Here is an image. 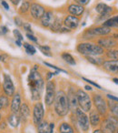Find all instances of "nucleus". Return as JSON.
<instances>
[{
	"label": "nucleus",
	"instance_id": "a19ab883",
	"mask_svg": "<svg viewBox=\"0 0 118 133\" xmlns=\"http://www.w3.org/2000/svg\"><path fill=\"white\" fill-rule=\"evenodd\" d=\"M26 37H28V39H30V40L34 41V42H37L36 37H35V36L33 35V34H31V33H27V34H26Z\"/></svg>",
	"mask_w": 118,
	"mask_h": 133
},
{
	"label": "nucleus",
	"instance_id": "e433bc0d",
	"mask_svg": "<svg viewBox=\"0 0 118 133\" xmlns=\"http://www.w3.org/2000/svg\"><path fill=\"white\" fill-rule=\"evenodd\" d=\"M83 80H85V81H86L88 84H91V85L94 86V87L97 88L98 89H102L101 86H99L97 83H95V82H94V81H93V80H90V79H88V78H83Z\"/></svg>",
	"mask_w": 118,
	"mask_h": 133
},
{
	"label": "nucleus",
	"instance_id": "49530a36",
	"mask_svg": "<svg viewBox=\"0 0 118 133\" xmlns=\"http://www.w3.org/2000/svg\"><path fill=\"white\" fill-rule=\"evenodd\" d=\"M1 29H2V33L3 34L8 33V28H6V26H1Z\"/></svg>",
	"mask_w": 118,
	"mask_h": 133
},
{
	"label": "nucleus",
	"instance_id": "7c9ffc66",
	"mask_svg": "<svg viewBox=\"0 0 118 133\" xmlns=\"http://www.w3.org/2000/svg\"><path fill=\"white\" fill-rule=\"evenodd\" d=\"M62 58H63L67 64L71 65V66H75V65L76 64L75 58L69 53H63L62 54Z\"/></svg>",
	"mask_w": 118,
	"mask_h": 133
},
{
	"label": "nucleus",
	"instance_id": "2eb2a0df",
	"mask_svg": "<svg viewBox=\"0 0 118 133\" xmlns=\"http://www.w3.org/2000/svg\"><path fill=\"white\" fill-rule=\"evenodd\" d=\"M64 24H65V28H69V29H75L79 25V19L77 17H75V16H67L65 18Z\"/></svg>",
	"mask_w": 118,
	"mask_h": 133
},
{
	"label": "nucleus",
	"instance_id": "4be33fe9",
	"mask_svg": "<svg viewBox=\"0 0 118 133\" xmlns=\"http://www.w3.org/2000/svg\"><path fill=\"white\" fill-rule=\"evenodd\" d=\"M19 116H20V118L23 122H26L30 116V109L26 103L22 104L21 105V108L19 109Z\"/></svg>",
	"mask_w": 118,
	"mask_h": 133
},
{
	"label": "nucleus",
	"instance_id": "7ed1b4c3",
	"mask_svg": "<svg viewBox=\"0 0 118 133\" xmlns=\"http://www.w3.org/2000/svg\"><path fill=\"white\" fill-rule=\"evenodd\" d=\"M77 51L84 56H100L105 53V49L99 45L93 43H80L77 46Z\"/></svg>",
	"mask_w": 118,
	"mask_h": 133
},
{
	"label": "nucleus",
	"instance_id": "f8f14e48",
	"mask_svg": "<svg viewBox=\"0 0 118 133\" xmlns=\"http://www.w3.org/2000/svg\"><path fill=\"white\" fill-rule=\"evenodd\" d=\"M103 69H105L106 72L110 73V74H117L118 73V60H105L104 61Z\"/></svg>",
	"mask_w": 118,
	"mask_h": 133
},
{
	"label": "nucleus",
	"instance_id": "2f4dec72",
	"mask_svg": "<svg viewBox=\"0 0 118 133\" xmlns=\"http://www.w3.org/2000/svg\"><path fill=\"white\" fill-rule=\"evenodd\" d=\"M24 48H26V51L27 52V54H29V55H34V54H35V48H34L32 45L28 44V43H24Z\"/></svg>",
	"mask_w": 118,
	"mask_h": 133
},
{
	"label": "nucleus",
	"instance_id": "aec40b11",
	"mask_svg": "<svg viewBox=\"0 0 118 133\" xmlns=\"http://www.w3.org/2000/svg\"><path fill=\"white\" fill-rule=\"evenodd\" d=\"M55 18H54V15L51 11L45 12L44 16L41 17V24L45 28H48L51 26V24L54 22Z\"/></svg>",
	"mask_w": 118,
	"mask_h": 133
},
{
	"label": "nucleus",
	"instance_id": "5701e85b",
	"mask_svg": "<svg viewBox=\"0 0 118 133\" xmlns=\"http://www.w3.org/2000/svg\"><path fill=\"white\" fill-rule=\"evenodd\" d=\"M6 119H8V124L13 128L18 127L19 123H20V121H21V118H20L19 114H17V113H14V112H12L10 115H8V118H6Z\"/></svg>",
	"mask_w": 118,
	"mask_h": 133
},
{
	"label": "nucleus",
	"instance_id": "1a4fd4ad",
	"mask_svg": "<svg viewBox=\"0 0 118 133\" xmlns=\"http://www.w3.org/2000/svg\"><path fill=\"white\" fill-rule=\"evenodd\" d=\"M45 115V109L44 106L42 103L38 102L34 106L33 109V121L35 125H38L41 121H43V118Z\"/></svg>",
	"mask_w": 118,
	"mask_h": 133
},
{
	"label": "nucleus",
	"instance_id": "473e14b6",
	"mask_svg": "<svg viewBox=\"0 0 118 133\" xmlns=\"http://www.w3.org/2000/svg\"><path fill=\"white\" fill-rule=\"evenodd\" d=\"M38 48L39 49L41 50V52H42L44 55L47 56V57H52L51 53H49L50 52V48L47 46H40V45H38Z\"/></svg>",
	"mask_w": 118,
	"mask_h": 133
},
{
	"label": "nucleus",
	"instance_id": "3c124183",
	"mask_svg": "<svg viewBox=\"0 0 118 133\" xmlns=\"http://www.w3.org/2000/svg\"><path fill=\"white\" fill-rule=\"evenodd\" d=\"M113 81H114V83H115V84H117V85H118V78H113Z\"/></svg>",
	"mask_w": 118,
	"mask_h": 133
},
{
	"label": "nucleus",
	"instance_id": "603ef678",
	"mask_svg": "<svg viewBox=\"0 0 118 133\" xmlns=\"http://www.w3.org/2000/svg\"><path fill=\"white\" fill-rule=\"evenodd\" d=\"M85 89H86V90H92V87H90V86H85Z\"/></svg>",
	"mask_w": 118,
	"mask_h": 133
},
{
	"label": "nucleus",
	"instance_id": "864d4df0",
	"mask_svg": "<svg viewBox=\"0 0 118 133\" xmlns=\"http://www.w3.org/2000/svg\"><path fill=\"white\" fill-rule=\"evenodd\" d=\"M0 61H3V62H4V61H5L4 57H3V56H0Z\"/></svg>",
	"mask_w": 118,
	"mask_h": 133
},
{
	"label": "nucleus",
	"instance_id": "b1692460",
	"mask_svg": "<svg viewBox=\"0 0 118 133\" xmlns=\"http://www.w3.org/2000/svg\"><path fill=\"white\" fill-rule=\"evenodd\" d=\"M102 26H107V28H118V15L117 16H114L113 17H110L108 18L107 20H105V22L103 23Z\"/></svg>",
	"mask_w": 118,
	"mask_h": 133
},
{
	"label": "nucleus",
	"instance_id": "de8ad7c7",
	"mask_svg": "<svg viewBox=\"0 0 118 133\" xmlns=\"http://www.w3.org/2000/svg\"><path fill=\"white\" fill-rule=\"evenodd\" d=\"M10 1H11L14 5H17L19 2H20V0H10Z\"/></svg>",
	"mask_w": 118,
	"mask_h": 133
},
{
	"label": "nucleus",
	"instance_id": "58836bf2",
	"mask_svg": "<svg viewBox=\"0 0 118 133\" xmlns=\"http://www.w3.org/2000/svg\"><path fill=\"white\" fill-rule=\"evenodd\" d=\"M23 26H24V29L26 30V31L29 32V33L33 34V31H32V28H31V26H30L28 23H25L24 25H23Z\"/></svg>",
	"mask_w": 118,
	"mask_h": 133
},
{
	"label": "nucleus",
	"instance_id": "423d86ee",
	"mask_svg": "<svg viewBox=\"0 0 118 133\" xmlns=\"http://www.w3.org/2000/svg\"><path fill=\"white\" fill-rule=\"evenodd\" d=\"M93 103H94L95 109L100 113L101 116H105L108 110V104H107L106 100L99 94H95L93 96Z\"/></svg>",
	"mask_w": 118,
	"mask_h": 133
},
{
	"label": "nucleus",
	"instance_id": "bb28decb",
	"mask_svg": "<svg viewBox=\"0 0 118 133\" xmlns=\"http://www.w3.org/2000/svg\"><path fill=\"white\" fill-rule=\"evenodd\" d=\"M108 108L110 109V112L112 113V116L118 118V102L111 101L110 100V102H108Z\"/></svg>",
	"mask_w": 118,
	"mask_h": 133
},
{
	"label": "nucleus",
	"instance_id": "20e7f679",
	"mask_svg": "<svg viewBox=\"0 0 118 133\" xmlns=\"http://www.w3.org/2000/svg\"><path fill=\"white\" fill-rule=\"evenodd\" d=\"M76 97H77V102L79 108L85 112H89L92 109V99L90 96L83 89H78L76 91Z\"/></svg>",
	"mask_w": 118,
	"mask_h": 133
},
{
	"label": "nucleus",
	"instance_id": "c9c22d12",
	"mask_svg": "<svg viewBox=\"0 0 118 133\" xmlns=\"http://www.w3.org/2000/svg\"><path fill=\"white\" fill-rule=\"evenodd\" d=\"M44 64L46 65V66H48L49 68H51V69H55V70L57 71V72H63V73H67L65 72L64 69H59V68H57L56 66H54V65H51V64H49V63H47V62H44Z\"/></svg>",
	"mask_w": 118,
	"mask_h": 133
},
{
	"label": "nucleus",
	"instance_id": "72a5a7b5",
	"mask_svg": "<svg viewBox=\"0 0 118 133\" xmlns=\"http://www.w3.org/2000/svg\"><path fill=\"white\" fill-rule=\"evenodd\" d=\"M28 9H30V4L26 1V2H24L22 5H21L20 8H19V13L24 14V13H26Z\"/></svg>",
	"mask_w": 118,
	"mask_h": 133
},
{
	"label": "nucleus",
	"instance_id": "9b49d317",
	"mask_svg": "<svg viewBox=\"0 0 118 133\" xmlns=\"http://www.w3.org/2000/svg\"><path fill=\"white\" fill-rule=\"evenodd\" d=\"M86 34H88V37H95V36H106L108 34L111 33V28H107L105 26H96V28H91L88 29L86 32Z\"/></svg>",
	"mask_w": 118,
	"mask_h": 133
},
{
	"label": "nucleus",
	"instance_id": "a18cd8bd",
	"mask_svg": "<svg viewBox=\"0 0 118 133\" xmlns=\"http://www.w3.org/2000/svg\"><path fill=\"white\" fill-rule=\"evenodd\" d=\"M54 128H55V124H54V123H50L49 124V132L50 133H53Z\"/></svg>",
	"mask_w": 118,
	"mask_h": 133
},
{
	"label": "nucleus",
	"instance_id": "4d7b16f0",
	"mask_svg": "<svg viewBox=\"0 0 118 133\" xmlns=\"http://www.w3.org/2000/svg\"><path fill=\"white\" fill-rule=\"evenodd\" d=\"M116 133H118V130H117V132H116Z\"/></svg>",
	"mask_w": 118,
	"mask_h": 133
},
{
	"label": "nucleus",
	"instance_id": "9d476101",
	"mask_svg": "<svg viewBox=\"0 0 118 133\" xmlns=\"http://www.w3.org/2000/svg\"><path fill=\"white\" fill-rule=\"evenodd\" d=\"M3 90L8 97H13L15 94V86L13 84L11 78L8 75H4V83H3Z\"/></svg>",
	"mask_w": 118,
	"mask_h": 133
},
{
	"label": "nucleus",
	"instance_id": "412c9836",
	"mask_svg": "<svg viewBox=\"0 0 118 133\" xmlns=\"http://www.w3.org/2000/svg\"><path fill=\"white\" fill-rule=\"evenodd\" d=\"M67 98H68L69 106L70 109H77L78 102H77V97H76V92H75L72 89H69V92L67 93Z\"/></svg>",
	"mask_w": 118,
	"mask_h": 133
},
{
	"label": "nucleus",
	"instance_id": "5fc2aeb1",
	"mask_svg": "<svg viewBox=\"0 0 118 133\" xmlns=\"http://www.w3.org/2000/svg\"><path fill=\"white\" fill-rule=\"evenodd\" d=\"M3 109V106H2V104L0 103V109Z\"/></svg>",
	"mask_w": 118,
	"mask_h": 133
},
{
	"label": "nucleus",
	"instance_id": "6e6d98bb",
	"mask_svg": "<svg viewBox=\"0 0 118 133\" xmlns=\"http://www.w3.org/2000/svg\"><path fill=\"white\" fill-rule=\"evenodd\" d=\"M0 120H1V114H0Z\"/></svg>",
	"mask_w": 118,
	"mask_h": 133
},
{
	"label": "nucleus",
	"instance_id": "c756f323",
	"mask_svg": "<svg viewBox=\"0 0 118 133\" xmlns=\"http://www.w3.org/2000/svg\"><path fill=\"white\" fill-rule=\"evenodd\" d=\"M51 28V30L53 31H59L62 28V22L60 18H55L54 22L51 24V26H49Z\"/></svg>",
	"mask_w": 118,
	"mask_h": 133
},
{
	"label": "nucleus",
	"instance_id": "c03bdc74",
	"mask_svg": "<svg viewBox=\"0 0 118 133\" xmlns=\"http://www.w3.org/2000/svg\"><path fill=\"white\" fill-rule=\"evenodd\" d=\"M1 4H2V6L5 8V9L6 10H8L9 9V6L8 5V3L6 2V1H4V0H2V2H1Z\"/></svg>",
	"mask_w": 118,
	"mask_h": 133
},
{
	"label": "nucleus",
	"instance_id": "6e6552de",
	"mask_svg": "<svg viewBox=\"0 0 118 133\" xmlns=\"http://www.w3.org/2000/svg\"><path fill=\"white\" fill-rule=\"evenodd\" d=\"M55 82L52 80H48L46 85V96H45V102L47 106H51L55 101Z\"/></svg>",
	"mask_w": 118,
	"mask_h": 133
},
{
	"label": "nucleus",
	"instance_id": "f257e3e1",
	"mask_svg": "<svg viewBox=\"0 0 118 133\" xmlns=\"http://www.w3.org/2000/svg\"><path fill=\"white\" fill-rule=\"evenodd\" d=\"M28 86L31 92L32 100L37 101L40 99L45 87V82L42 76L37 70L36 66H35L30 70L29 76H28Z\"/></svg>",
	"mask_w": 118,
	"mask_h": 133
},
{
	"label": "nucleus",
	"instance_id": "f3484780",
	"mask_svg": "<svg viewBox=\"0 0 118 133\" xmlns=\"http://www.w3.org/2000/svg\"><path fill=\"white\" fill-rule=\"evenodd\" d=\"M89 121H90V125L96 127L100 124L101 122V115L96 109H91L89 111Z\"/></svg>",
	"mask_w": 118,
	"mask_h": 133
},
{
	"label": "nucleus",
	"instance_id": "4468645a",
	"mask_svg": "<svg viewBox=\"0 0 118 133\" xmlns=\"http://www.w3.org/2000/svg\"><path fill=\"white\" fill-rule=\"evenodd\" d=\"M45 10L44 6H42L39 4H34L30 5V13H31V16L34 17L35 19H41V17L44 16Z\"/></svg>",
	"mask_w": 118,
	"mask_h": 133
},
{
	"label": "nucleus",
	"instance_id": "a878e982",
	"mask_svg": "<svg viewBox=\"0 0 118 133\" xmlns=\"http://www.w3.org/2000/svg\"><path fill=\"white\" fill-rule=\"evenodd\" d=\"M59 132L60 133H75L73 128L67 122H63L59 126Z\"/></svg>",
	"mask_w": 118,
	"mask_h": 133
},
{
	"label": "nucleus",
	"instance_id": "37998d69",
	"mask_svg": "<svg viewBox=\"0 0 118 133\" xmlns=\"http://www.w3.org/2000/svg\"><path fill=\"white\" fill-rule=\"evenodd\" d=\"M15 22H16V25H17V26H22V20H21L19 17H15Z\"/></svg>",
	"mask_w": 118,
	"mask_h": 133
},
{
	"label": "nucleus",
	"instance_id": "8fccbe9b",
	"mask_svg": "<svg viewBox=\"0 0 118 133\" xmlns=\"http://www.w3.org/2000/svg\"><path fill=\"white\" fill-rule=\"evenodd\" d=\"M16 44H17V46H22V45H21V42H20V40H17H17H16Z\"/></svg>",
	"mask_w": 118,
	"mask_h": 133
},
{
	"label": "nucleus",
	"instance_id": "c85d7f7f",
	"mask_svg": "<svg viewBox=\"0 0 118 133\" xmlns=\"http://www.w3.org/2000/svg\"><path fill=\"white\" fill-rule=\"evenodd\" d=\"M105 55L109 59L112 60H118V49H114V48H111L108 49L105 52Z\"/></svg>",
	"mask_w": 118,
	"mask_h": 133
},
{
	"label": "nucleus",
	"instance_id": "393cba45",
	"mask_svg": "<svg viewBox=\"0 0 118 133\" xmlns=\"http://www.w3.org/2000/svg\"><path fill=\"white\" fill-rule=\"evenodd\" d=\"M86 59L88 62L92 63L93 65H95V66H102L105 61L103 57H100L98 56H86Z\"/></svg>",
	"mask_w": 118,
	"mask_h": 133
},
{
	"label": "nucleus",
	"instance_id": "f704fd0d",
	"mask_svg": "<svg viewBox=\"0 0 118 133\" xmlns=\"http://www.w3.org/2000/svg\"><path fill=\"white\" fill-rule=\"evenodd\" d=\"M0 103L2 104L3 108H6L9 105V101H8V96H5V95H1L0 96Z\"/></svg>",
	"mask_w": 118,
	"mask_h": 133
},
{
	"label": "nucleus",
	"instance_id": "ddd939ff",
	"mask_svg": "<svg viewBox=\"0 0 118 133\" xmlns=\"http://www.w3.org/2000/svg\"><path fill=\"white\" fill-rule=\"evenodd\" d=\"M98 45L102 46L103 48H107V49H111L114 48L118 45L117 40L114 38L113 37H102L98 40Z\"/></svg>",
	"mask_w": 118,
	"mask_h": 133
},
{
	"label": "nucleus",
	"instance_id": "79ce46f5",
	"mask_svg": "<svg viewBox=\"0 0 118 133\" xmlns=\"http://www.w3.org/2000/svg\"><path fill=\"white\" fill-rule=\"evenodd\" d=\"M76 1L77 2V4L81 5V6H85V5L88 4V2L90 0H76Z\"/></svg>",
	"mask_w": 118,
	"mask_h": 133
},
{
	"label": "nucleus",
	"instance_id": "39448f33",
	"mask_svg": "<svg viewBox=\"0 0 118 133\" xmlns=\"http://www.w3.org/2000/svg\"><path fill=\"white\" fill-rule=\"evenodd\" d=\"M103 133H116L118 130V118L114 116H109L104 119L101 125Z\"/></svg>",
	"mask_w": 118,
	"mask_h": 133
},
{
	"label": "nucleus",
	"instance_id": "dca6fc26",
	"mask_svg": "<svg viewBox=\"0 0 118 133\" xmlns=\"http://www.w3.org/2000/svg\"><path fill=\"white\" fill-rule=\"evenodd\" d=\"M95 10L97 13H99L101 15L102 17H108L110 15V13L113 11V8L107 6L106 4H104V3H99L95 6Z\"/></svg>",
	"mask_w": 118,
	"mask_h": 133
},
{
	"label": "nucleus",
	"instance_id": "0eeeda50",
	"mask_svg": "<svg viewBox=\"0 0 118 133\" xmlns=\"http://www.w3.org/2000/svg\"><path fill=\"white\" fill-rule=\"evenodd\" d=\"M76 119H77V123L81 129L85 132H87L90 128V121H89V118L85 111H83L81 109H76Z\"/></svg>",
	"mask_w": 118,
	"mask_h": 133
},
{
	"label": "nucleus",
	"instance_id": "f03ea898",
	"mask_svg": "<svg viewBox=\"0 0 118 133\" xmlns=\"http://www.w3.org/2000/svg\"><path fill=\"white\" fill-rule=\"evenodd\" d=\"M55 111L59 117H65L70 109L68 98L64 90H58L55 98Z\"/></svg>",
	"mask_w": 118,
	"mask_h": 133
},
{
	"label": "nucleus",
	"instance_id": "cd10ccee",
	"mask_svg": "<svg viewBox=\"0 0 118 133\" xmlns=\"http://www.w3.org/2000/svg\"><path fill=\"white\" fill-rule=\"evenodd\" d=\"M37 133H50L49 124L46 121H41L37 125Z\"/></svg>",
	"mask_w": 118,
	"mask_h": 133
},
{
	"label": "nucleus",
	"instance_id": "ea45409f",
	"mask_svg": "<svg viewBox=\"0 0 118 133\" xmlns=\"http://www.w3.org/2000/svg\"><path fill=\"white\" fill-rule=\"evenodd\" d=\"M107 98L111 100V101H114V102H118V97H115L114 95L111 94H107Z\"/></svg>",
	"mask_w": 118,
	"mask_h": 133
},
{
	"label": "nucleus",
	"instance_id": "09e8293b",
	"mask_svg": "<svg viewBox=\"0 0 118 133\" xmlns=\"http://www.w3.org/2000/svg\"><path fill=\"white\" fill-rule=\"evenodd\" d=\"M93 133H103V131H102L101 129H94Z\"/></svg>",
	"mask_w": 118,
	"mask_h": 133
},
{
	"label": "nucleus",
	"instance_id": "4c0bfd02",
	"mask_svg": "<svg viewBox=\"0 0 118 133\" xmlns=\"http://www.w3.org/2000/svg\"><path fill=\"white\" fill-rule=\"evenodd\" d=\"M13 33H14V36H15V37H17V40H20V41L23 40V36H22V34H21L20 32H19V30L15 29L13 31Z\"/></svg>",
	"mask_w": 118,
	"mask_h": 133
},
{
	"label": "nucleus",
	"instance_id": "6ab92c4d",
	"mask_svg": "<svg viewBox=\"0 0 118 133\" xmlns=\"http://www.w3.org/2000/svg\"><path fill=\"white\" fill-rule=\"evenodd\" d=\"M84 11H85L84 6L79 4H72L68 6V12L72 16H75V17L81 16L84 13Z\"/></svg>",
	"mask_w": 118,
	"mask_h": 133
},
{
	"label": "nucleus",
	"instance_id": "a211bd4d",
	"mask_svg": "<svg viewBox=\"0 0 118 133\" xmlns=\"http://www.w3.org/2000/svg\"><path fill=\"white\" fill-rule=\"evenodd\" d=\"M21 98H20V94L17 93L13 96L11 101V111L14 113H18L19 109L21 108Z\"/></svg>",
	"mask_w": 118,
	"mask_h": 133
}]
</instances>
